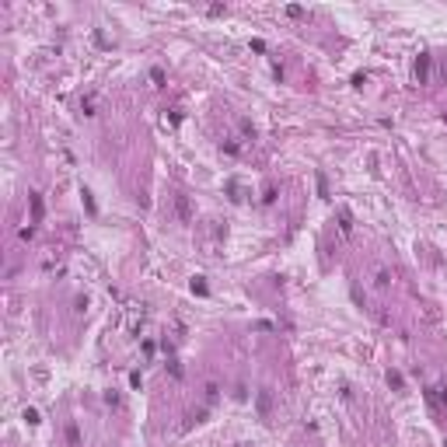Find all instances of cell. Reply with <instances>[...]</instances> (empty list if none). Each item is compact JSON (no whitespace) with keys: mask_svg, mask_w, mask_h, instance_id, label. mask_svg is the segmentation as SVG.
I'll return each mask as SVG.
<instances>
[{"mask_svg":"<svg viewBox=\"0 0 447 447\" xmlns=\"http://www.w3.org/2000/svg\"><path fill=\"white\" fill-rule=\"evenodd\" d=\"M220 245H224V227L217 220H206L203 231H199V252L206 255V259H213L220 252Z\"/></svg>","mask_w":447,"mask_h":447,"instance_id":"obj_1","label":"cell"},{"mask_svg":"<svg viewBox=\"0 0 447 447\" xmlns=\"http://www.w3.org/2000/svg\"><path fill=\"white\" fill-rule=\"evenodd\" d=\"M371 283H374V290H388L391 283H395V273H391L388 266L374 262V266H371Z\"/></svg>","mask_w":447,"mask_h":447,"instance_id":"obj_2","label":"cell"},{"mask_svg":"<svg viewBox=\"0 0 447 447\" xmlns=\"http://www.w3.org/2000/svg\"><path fill=\"white\" fill-rule=\"evenodd\" d=\"M255 413H259V419H273V388H259V395H255Z\"/></svg>","mask_w":447,"mask_h":447,"instance_id":"obj_3","label":"cell"},{"mask_svg":"<svg viewBox=\"0 0 447 447\" xmlns=\"http://www.w3.org/2000/svg\"><path fill=\"white\" fill-rule=\"evenodd\" d=\"M426 402H430L433 413H444V409H447V388H440V384L426 388Z\"/></svg>","mask_w":447,"mask_h":447,"instance_id":"obj_4","label":"cell"},{"mask_svg":"<svg viewBox=\"0 0 447 447\" xmlns=\"http://www.w3.org/2000/svg\"><path fill=\"white\" fill-rule=\"evenodd\" d=\"M175 217H178L182 224H192V217H196V213H192V203H189V196H185V192H178V196H175Z\"/></svg>","mask_w":447,"mask_h":447,"instance_id":"obj_5","label":"cell"},{"mask_svg":"<svg viewBox=\"0 0 447 447\" xmlns=\"http://www.w3.org/2000/svg\"><path fill=\"white\" fill-rule=\"evenodd\" d=\"M245 143H248V140H241V137H227V140L220 143V150H224V154H241V150H245Z\"/></svg>","mask_w":447,"mask_h":447,"instance_id":"obj_6","label":"cell"},{"mask_svg":"<svg viewBox=\"0 0 447 447\" xmlns=\"http://www.w3.org/2000/svg\"><path fill=\"white\" fill-rule=\"evenodd\" d=\"M426 77H430V56L419 53V60H416V80H419V84H426Z\"/></svg>","mask_w":447,"mask_h":447,"instance_id":"obj_7","label":"cell"},{"mask_svg":"<svg viewBox=\"0 0 447 447\" xmlns=\"http://www.w3.org/2000/svg\"><path fill=\"white\" fill-rule=\"evenodd\" d=\"M217 398H220V384H217V381H206V384H203V402L213 405Z\"/></svg>","mask_w":447,"mask_h":447,"instance_id":"obj_8","label":"cell"},{"mask_svg":"<svg viewBox=\"0 0 447 447\" xmlns=\"http://www.w3.org/2000/svg\"><path fill=\"white\" fill-rule=\"evenodd\" d=\"M339 231H343V234H353V213H349L346 206L339 210Z\"/></svg>","mask_w":447,"mask_h":447,"instance_id":"obj_9","label":"cell"},{"mask_svg":"<svg viewBox=\"0 0 447 447\" xmlns=\"http://www.w3.org/2000/svg\"><path fill=\"white\" fill-rule=\"evenodd\" d=\"M32 220L35 224L42 220V196H38V192H32Z\"/></svg>","mask_w":447,"mask_h":447,"instance_id":"obj_10","label":"cell"},{"mask_svg":"<svg viewBox=\"0 0 447 447\" xmlns=\"http://www.w3.org/2000/svg\"><path fill=\"white\" fill-rule=\"evenodd\" d=\"M67 444H70V447H80V430H77V423L67 426Z\"/></svg>","mask_w":447,"mask_h":447,"instance_id":"obj_11","label":"cell"},{"mask_svg":"<svg viewBox=\"0 0 447 447\" xmlns=\"http://www.w3.org/2000/svg\"><path fill=\"white\" fill-rule=\"evenodd\" d=\"M227 192H231V199H234V203H241V199H245V196H241V185H238V182H227Z\"/></svg>","mask_w":447,"mask_h":447,"instance_id":"obj_12","label":"cell"},{"mask_svg":"<svg viewBox=\"0 0 447 447\" xmlns=\"http://www.w3.org/2000/svg\"><path fill=\"white\" fill-rule=\"evenodd\" d=\"M192 294H199V297H206V283H203L199 276L192 279Z\"/></svg>","mask_w":447,"mask_h":447,"instance_id":"obj_13","label":"cell"},{"mask_svg":"<svg viewBox=\"0 0 447 447\" xmlns=\"http://www.w3.org/2000/svg\"><path fill=\"white\" fill-rule=\"evenodd\" d=\"M388 384H391L395 391H402V374H395V371H388Z\"/></svg>","mask_w":447,"mask_h":447,"instance_id":"obj_14","label":"cell"},{"mask_svg":"<svg viewBox=\"0 0 447 447\" xmlns=\"http://www.w3.org/2000/svg\"><path fill=\"white\" fill-rule=\"evenodd\" d=\"M262 203H276V189H273V185H266V192H262Z\"/></svg>","mask_w":447,"mask_h":447,"instance_id":"obj_15","label":"cell"},{"mask_svg":"<svg viewBox=\"0 0 447 447\" xmlns=\"http://www.w3.org/2000/svg\"><path fill=\"white\" fill-rule=\"evenodd\" d=\"M80 196H84V206H88V210H91V213H95V199H91V192H88V189H84V192H80Z\"/></svg>","mask_w":447,"mask_h":447,"instance_id":"obj_16","label":"cell"},{"mask_svg":"<svg viewBox=\"0 0 447 447\" xmlns=\"http://www.w3.org/2000/svg\"><path fill=\"white\" fill-rule=\"evenodd\" d=\"M25 419L28 423H38V409H25Z\"/></svg>","mask_w":447,"mask_h":447,"instance_id":"obj_17","label":"cell"}]
</instances>
